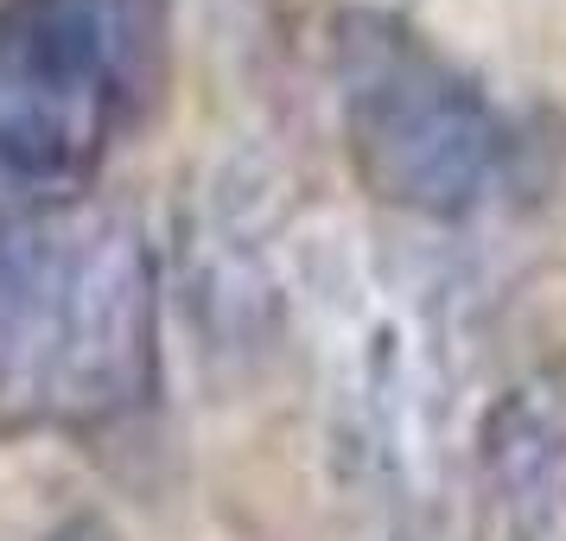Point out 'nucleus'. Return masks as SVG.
Masks as SVG:
<instances>
[{
	"label": "nucleus",
	"instance_id": "6",
	"mask_svg": "<svg viewBox=\"0 0 566 541\" xmlns=\"http://www.w3.org/2000/svg\"><path fill=\"white\" fill-rule=\"evenodd\" d=\"M471 541H566V370L490 395L464 434Z\"/></svg>",
	"mask_w": 566,
	"mask_h": 541
},
{
	"label": "nucleus",
	"instance_id": "5",
	"mask_svg": "<svg viewBox=\"0 0 566 541\" xmlns=\"http://www.w3.org/2000/svg\"><path fill=\"white\" fill-rule=\"evenodd\" d=\"M300 242L274 205V179L249 159L223 166L205 179L198 210L185 223V300L191 319H205L217 344L249 351L274 319H293V287H300Z\"/></svg>",
	"mask_w": 566,
	"mask_h": 541
},
{
	"label": "nucleus",
	"instance_id": "4",
	"mask_svg": "<svg viewBox=\"0 0 566 541\" xmlns=\"http://www.w3.org/2000/svg\"><path fill=\"white\" fill-rule=\"evenodd\" d=\"M166 58L172 0H0V210L90 198Z\"/></svg>",
	"mask_w": 566,
	"mask_h": 541
},
{
	"label": "nucleus",
	"instance_id": "3",
	"mask_svg": "<svg viewBox=\"0 0 566 541\" xmlns=\"http://www.w3.org/2000/svg\"><path fill=\"white\" fill-rule=\"evenodd\" d=\"M325 77L350 173L376 205L452 230L515 191L528 159L515 115L413 20L382 7L337 13Z\"/></svg>",
	"mask_w": 566,
	"mask_h": 541
},
{
	"label": "nucleus",
	"instance_id": "1",
	"mask_svg": "<svg viewBox=\"0 0 566 541\" xmlns=\"http://www.w3.org/2000/svg\"><path fill=\"white\" fill-rule=\"evenodd\" d=\"M293 319L337 478L376 503L439 497L471 376L452 274L376 230H318L300 242Z\"/></svg>",
	"mask_w": 566,
	"mask_h": 541
},
{
	"label": "nucleus",
	"instance_id": "2",
	"mask_svg": "<svg viewBox=\"0 0 566 541\" xmlns=\"http://www.w3.org/2000/svg\"><path fill=\"white\" fill-rule=\"evenodd\" d=\"M159 388V261L134 217L0 210V439H90Z\"/></svg>",
	"mask_w": 566,
	"mask_h": 541
},
{
	"label": "nucleus",
	"instance_id": "8",
	"mask_svg": "<svg viewBox=\"0 0 566 541\" xmlns=\"http://www.w3.org/2000/svg\"><path fill=\"white\" fill-rule=\"evenodd\" d=\"M388 541H408V535H388Z\"/></svg>",
	"mask_w": 566,
	"mask_h": 541
},
{
	"label": "nucleus",
	"instance_id": "7",
	"mask_svg": "<svg viewBox=\"0 0 566 541\" xmlns=\"http://www.w3.org/2000/svg\"><path fill=\"white\" fill-rule=\"evenodd\" d=\"M39 541H122V529L103 510H71V516H57Z\"/></svg>",
	"mask_w": 566,
	"mask_h": 541
}]
</instances>
